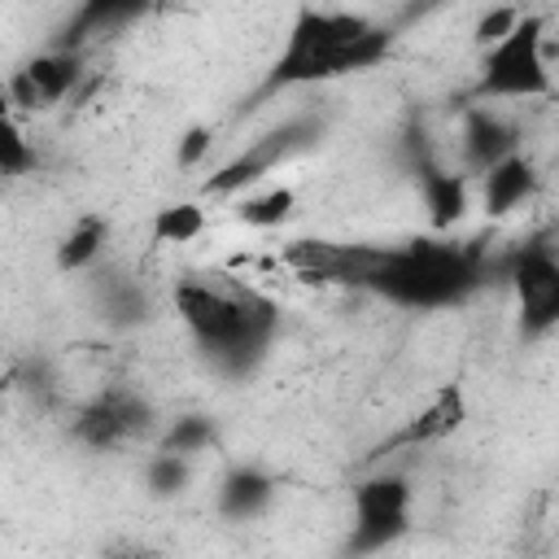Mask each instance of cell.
<instances>
[{
	"label": "cell",
	"instance_id": "6da1fadb",
	"mask_svg": "<svg viewBox=\"0 0 559 559\" xmlns=\"http://www.w3.org/2000/svg\"><path fill=\"white\" fill-rule=\"evenodd\" d=\"M288 266L314 284L367 288L406 310H445L467 301L489 275L480 240H406V245H336V240H297L288 245Z\"/></svg>",
	"mask_w": 559,
	"mask_h": 559
},
{
	"label": "cell",
	"instance_id": "ba28073f",
	"mask_svg": "<svg viewBox=\"0 0 559 559\" xmlns=\"http://www.w3.org/2000/svg\"><path fill=\"white\" fill-rule=\"evenodd\" d=\"M498 271H502V280L515 293L520 332L528 341L555 332V323H559V258H555V249L542 245V240H533V245L507 253L498 262Z\"/></svg>",
	"mask_w": 559,
	"mask_h": 559
},
{
	"label": "cell",
	"instance_id": "7c38bea8",
	"mask_svg": "<svg viewBox=\"0 0 559 559\" xmlns=\"http://www.w3.org/2000/svg\"><path fill=\"white\" fill-rule=\"evenodd\" d=\"M463 424H467V393H463V384H441V389L428 397V406L415 411V415L397 428V437H389L384 445H376V459H384V454H393V450H415V445H428V441H445V437H454Z\"/></svg>",
	"mask_w": 559,
	"mask_h": 559
},
{
	"label": "cell",
	"instance_id": "9c48e42d",
	"mask_svg": "<svg viewBox=\"0 0 559 559\" xmlns=\"http://www.w3.org/2000/svg\"><path fill=\"white\" fill-rule=\"evenodd\" d=\"M402 148H406V162H411L419 201L428 210V227L432 231H450L454 223H463V214L472 210V179L463 170H450V166L437 162V153L428 148L424 127H411L406 140H402Z\"/></svg>",
	"mask_w": 559,
	"mask_h": 559
},
{
	"label": "cell",
	"instance_id": "7402d4cb",
	"mask_svg": "<svg viewBox=\"0 0 559 559\" xmlns=\"http://www.w3.org/2000/svg\"><path fill=\"white\" fill-rule=\"evenodd\" d=\"M520 4H493V9H480L476 13V26H472V39H476V48L485 52V48H493L498 39H507L511 35V26L520 22Z\"/></svg>",
	"mask_w": 559,
	"mask_h": 559
},
{
	"label": "cell",
	"instance_id": "8fae6325",
	"mask_svg": "<svg viewBox=\"0 0 559 559\" xmlns=\"http://www.w3.org/2000/svg\"><path fill=\"white\" fill-rule=\"evenodd\" d=\"M520 122L507 118L493 105H463V127H459V148H463V175L480 179L485 170H493L502 157L520 153Z\"/></svg>",
	"mask_w": 559,
	"mask_h": 559
},
{
	"label": "cell",
	"instance_id": "44dd1931",
	"mask_svg": "<svg viewBox=\"0 0 559 559\" xmlns=\"http://www.w3.org/2000/svg\"><path fill=\"white\" fill-rule=\"evenodd\" d=\"M31 166H35V148H31V140L22 135V127L13 122L9 100H4V87H0V175H4V179H17V175H26Z\"/></svg>",
	"mask_w": 559,
	"mask_h": 559
},
{
	"label": "cell",
	"instance_id": "277c9868",
	"mask_svg": "<svg viewBox=\"0 0 559 559\" xmlns=\"http://www.w3.org/2000/svg\"><path fill=\"white\" fill-rule=\"evenodd\" d=\"M550 66H555V44L546 35V17L524 9L520 22L511 26V35L498 39L493 48H485L480 74L467 92V105L550 96V87H555Z\"/></svg>",
	"mask_w": 559,
	"mask_h": 559
},
{
	"label": "cell",
	"instance_id": "603a6c76",
	"mask_svg": "<svg viewBox=\"0 0 559 559\" xmlns=\"http://www.w3.org/2000/svg\"><path fill=\"white\" fill-rule=\"evenodd\" d=\"M210 144H214V127H205V122L183 127V135L175 140V166L179 170H197L210 157Z\"/></svg>",
	"mask_w": 559,
	"mask_h": 559
},
{
	"label": "cell",
	"instance_id": "5b68a950",
	"mask_svg": "<svg viewBox=\"0 0 559 559\" xmlns=\"http://www.w3.org/2000/svg\"><path fill=\"white\" fill-rule=\"evenodd\" d=\"M415 485L406 472L376 467L349 489V533L336 559H376L411 533Z\"/></svg>",
	"mask_w": 559,
	"mask_h": 559
},
{
	"label": "cell",
	"instance_id": "e0dca14e",
	"mask_svg": "<svg viewBox=\"0 0 559 559\" xmlns=\"http://www.w3.org/2000/svg\"><path fill=\"white\" fill-rule=\"evenodd\" d=\"M218 445V419L205 415V411H188V415H175L162 424V432L153 437V450H166V454H179V459H201L205 450Z\"/></svg>",
	"mask_w": 559,
	"mask_h": 559
},
{
	"label": "cell",
	"instance_id": "52a82bcc",
	"mask_svg": "<svg viewBox=\"0 0 559 559\" xmlns=\"http://www.w3.org/2000/svg\"><path fill=\"white\" fill-rule=\"evenodd\" d=\"M319 135H323V118H314V114H293V118H284L280 127H271L266 135H258L253 144H245L236 157H227V162L201 183V197H245V192H253L280 162H288V157L314 148Z\"/></svg>",
	"mask_w": 559,
	"mask_h": 559
},
{
	"label": "cell",
	"instance_id": "5bb4252c",
	"mask_svg": "<svg viewBox=\"0 0 559 559\" xmlns=\"http://www.w3.org/2000/svg\"><path fill=\"white\" fill-rule=\"evenodd\" d=\"M537 183H542L537 162L528 153H511L493 170L480 175V205H485L489 218H507L511 210H520L537 192Z\"/></svg>",
	"mask_w": 559,
	"mask_h": 559
},
{
	"label": "cell",
	"instance_id": "8992f818",
	"mask_svg": "<svg viewBox=\"0 0 559 559\" xmlns=\"http://www.w3.org/2000/svg\"><path fill=\"white\" fill-rule=\"evenodd\" d=\"M157 432H162V415H157L153 397L131 384L96 389L70 419V441L92 454H109L131 441H153Z\"/></svg>",
	"mask_w": 559,
	"mask_h": 559
},
{
	"label": "cell",
	"instance_id": "7a4b0ae2",
	"mask_svg": "<svg viewBox=\"0 0 559 559\" xmlns=\"http://www.w3.org/2000/svg\"><path fill=\"white\" fill-rule=\"evenodd\" d=\"M170 306L205 362L231 380L253 376L280 336V306L231 275H183L170 288Z\"/></svg>",
	"mask_w": 559,
	"mask_h": 559
},
{
	"label": "cell",
	"instance_id": "4fadbf2b",
	"mask_svg": "<svg viewBox=\"0 0 559 559\" xmlns=\"http://www.w3.org/2000/svg\"><path fill=\"white\" fill-rule=\"evenodd\" d=\"M280 493V476L266 472L262 463H231L223 476H218V489H214V507L223 520L231 524H245V520H258Z\"/></svg>",
	"mask_w": 559,
	"mask_h": 559
},
{
	"label": "cell",
	"instance_id": "ffe728a7",
	"mask_svg": "<svg viewBox=\"0 0 559 559\" xmlns=\"http://www.w3.org/2000/svg\"><path fill=\"white\" fill-rule=\"evenodd\" d=\"M144 476V493L157 498V502H170L179 493H188L192 485V459H179V454H166V450H153L140 467Z\"/></svg>",
	"mask_w": 559,
	"mask_h": 559
},
{
	"label": "cell",
	"instance_id": "cb8c5ba5",
	"mask_svg": "<svg viewBox=\"0 0 559 559\" xmlns=\"http://www.w3.org/2000/svg\"><path fill=\"white\" fill-rule=\"evenodd\" d=\"M122 559H140V555H122Z\"/></svg>",
	"mask_w": 559,
	"mask_h": 559
},
{
	"label": "cell",
	"instance_id": "3957f363",
	"mask_svg": "<svg viewBox=\"0 0 559 559\" xmlns=\"http://www.w3.org/2000/svg\"><path fill=\"white\" fill-rule=\"evenodd\" d=\"M393 31L367 13H349V9H297L288 39L280 48V57L271 61L258 96H275L288 87H310V83H328V79H345V74H362L371 66H380L393 48Z\"/></svg>",
	"mask_w": 559,
	"mask_h": 559
},
{
	"label": "cell",
	"instance_id": "30bf717a",
	"mask_svg": "<svg viewBox=\"0 0 559 559\" xmlns=\"http://www.w3.org/2000/svg\"><path fill=\"white\" fill-rule=\"evenodd\" d=\"M79 79H83V52H74V48H44L22 70H13L0 87H4L9 109L35 114V109L61 105L79 87Z\"/></svg>",
	"mask_w": 559,
	"mask_h": 559
},
{
	"label": "cell",
	"instance_id": "ac0fdd59",
	"mask_svg": "<svg viewBox=\"0 0 559 559\" xmlns=\"http://www.w3.org/2000/svg\"><path fill=\"white\" fill-rule=\"evenodd\" d=\"M293 214H297V192L293 188H258V192H245L240 205H236V218L253 231H275Z\"/></svg>",
	"mask_w": 559,
	"mask_h": 559
},
{
	"label": "cell",
	"instance_id": "2e32d148",
	"mask_svg": "<svg viewBox=\"0 0 559 559\" xmlns=\"http://www.w3.org/2000/svg\"><path fill=\"white\" fill-rule=\"evenodd\" d=\"M109 218L105 214H96V210H83L61 236H57V245H52V266L61 271V275H79V271H92L96 262H100V253H105V245H109Z\"/></svg>",
	"mask_w": 559,
	"mask_h": 559
},
{
	"label": "cell",
	"instance_id": "d6986e66",
	"mask_svg": "<svg viewBox=\"0 0 559 559\" xmlns=\"http://www.w3.org/2000/svg\"><path fill=\"white\" fill-rule=\"evenodd\" d=\"M205 231V205L201 201H170L153 210L148 218V240L153 245H192Z\"/></svg>",
	"mask_w": 559,
	"mask_h": 559
},
{
	"label": "cell",
	"instance_id": "9a60e30c",
	"mask_svg": "<svg viewBox=\"0 0 559 559\" xmlns=\"http://www.w3.org/2000/svg\"><path fill=\"white\" fill-rule=\"evenodd\" d=\"M96 314L114 332H131V328H144L157 314V306H153V293L140 280H131V275H100L96 280Z\"/></svg>",
	"mask_w": 559,
	"mask_h": 559
}]
</instances>
